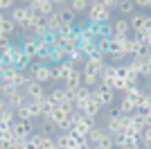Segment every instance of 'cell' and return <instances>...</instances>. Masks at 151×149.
<instances>
[{"label": "cell", "instance_id": "obj_1", "mask_svg": "<svg viewBox=\"0 0 151 149\" xmlns=\"http://www.w3.org/2000/svg\"><path fill=\"white\" fill-rule=\"evenodd\" d=\"M111 9H106V7L101 5V0H95V2H90L88 12H86V18H88L90 25H97V23H111Z\"/></svg>", "mask_w": 151, "mask_h": 149}, {"label": "cell", "instance_id": "obj_2", "mask_svg": "<svg viewBox=\"0 0 151 149\" xmlns=\"http://www.w3.org/2000/svg\"><path fill=\"white\" fill-rule=\"evenodd\" d=\"M27 7H29V12L38 14V16L45 20L47 16H52V14L59 9V2H54V0H32Z\"/></svg>", "mask_w": 151, "mask_h": 149}, {"label": "cell", "instance_id": "obj_3", "mask_svg": "<svg viewBox=\"0 0 151 149\" xmlns=\"http://www.w3.org/2000/svg\"><path fill=\"white\" fill-rule=\"evenodd\" d=\"M72 118H75V127H72L70 133H75L77 138H88V133H90V129L95 127V122L88 120V118H83L81 113H72Z\"/></svg>", "mask_w": 151, "mask_h": 149}, {"label": "cell", "instance_id": "obj_4", "mask_svg": "<svg viewBox=\"0 0 151 149\" xmlns=\"http://www.w3.org/2000/svg\"><path fill=\"white\" fill-rule=\"evenodd\" d=\"M29 74H32V79L38 81V84H50L52 77H54V68L52 66H38V63H32V68H29Z\"/></svg>", "mask_w": 151, "mask_h": 149}, {"label": "cell", "instance_id": "obj_5", "mask_svg": "<svg viewBox=\"0 0 151 149\" xmlns=\"http://www.w3.org/2000/svg\"><path fill=\"white\" fill-rule=\"evenodd\" d=\"M29 14L32 12H29L27 5H16L12 12H9V18L14 20V25H16L18 30H23V27L27 25V20H29Z\"/></svg>", "mask_w": 151, "mask_h": 149}, {"label": "cell", "instance_id": "obj_6", "mask_svg": "<svg viewBox=\"0 0 151 149\" xmlns=\"http://www.w3.org/2000/svg\"><path fill=\"white\" fill-rule=\"evenodd\" d=\"M93 97L97 99V104L104 108V106H111L115 102V93L111 90V88H106V86H101V84H97V86L93 88Z\"/></svg>", "mask_w": 151, "mask_h": 149}, {"label": "cell", "instance_id": "obj_7", "mask_svg": "<svg viewBox=\"0 0 151 149\" xmlns=\"http://www.w3.org/2000/svg\"><path fill=\"white\" fill-rule=\"evenodd\" d=\"M12 131L14 136H16V140H27V138L34 133V127H32V122H23V120H16V122L12 124Z\"/></svg>", "mask_w": 151, "mask_h": 149}, {"label": "cell", "instance_id": "obj_8", "mask_svg": "<svg viewBox=\"0 0 151 149\" xmlns=\"http://www.w3.org/2000/svg\"><path fill=\"white\" fill-rule=\"evenodd\" d=\"M57 14H59V20H61V25H63V27H75V23H77V14L72 12V9H70L68 5L59 2Z\"/></svg>", "mask_w": 151, "mask_h": 149}, {"label": "cell", "instance_id": "obj_9", "mask_svg": "<svg viewBox=\"0 0 151 149\" xmlns=\"http://www.w3.org/2000/svg\"><path fill=\"white\" fill-rule=\"evenodd\" d=\"M99 111H101V106L97 104V99L90 97V99H86V102L81 104V108H79L77 113H81L83 118H88V120H95L97 115H99Z\"/></svg>", "mask_w": 151, "mask_h": 149}, {"label": "cell", "instance_id": "obj_10", "mask_svg": "<svg viewBox=\"0 0 151 149\" xmlns=\"http://www.w3.org/2000/svg\"><path fill=\"white\" fill-rule=\"evenodd\" d=\"M45 86L43 84H38V81H29L27 84V88H25V97H27V102H38L41 97H45Z\"/></svg>", "mask_w": 151, "mask_h": 149}, {"label": "cell", "instance_id": "obj_11", "mask_svg": "<svg viewBox=\"0 0 151 149\" xmlns=\"http://www.w3.org/2000/svg\"><path fill=\"white\" fill-rule=\"evenodd\" d=\"M34 133H38V136H43V138H57V124L47 118H41Z\"/></svg>", "mask_w": 151, "mask_h": 149}, {"label": "cell", "instance_id": "obj_12", "mask_svg": "<svg viewBox=\"0 0 151 149\" xmlns=\"http://www.w3.org/2000/svg\"><path fill=\"white\" fill-rule=\"evenodd\" d=\"M72 70H75V66H72L70 61H63V63H59V66H54V77H52V81H59V84H65Z\"/></svg>", "mask_w": 151, "mask_h": 149}, {"label": "cell", "instance_id": "obj_13", "mask_svg": "<svg viewBox=\"0 0 151 149\" xmlns=\"http://www.w3.org/2000/svg\"><path fill=\"white\" fill-rule=\"evenodd\" d=\"M63 41H65V48H79L81 45V32L77 27H65L63 30Z\"/></svg>", "mask_w": 151, "mask_h": 149}, {"label": "cell", "instance_id": "obj_14", "mask_svg": "<svg viewBox=\"0 0 151 149\" xmlns=\"http://www.w3.org/2000/svg\"><path fill=\"white\" fill-rule=\"evenodd\" d=\"M104 131L106 133H117L120 131V113H117V108H111V113L104 118Z\"/></svg>", "mask_w": 151, "mask_h": 149}, {"label": "cell", "instance_id": "obj_15", "mask_svg": "<svg viewBox=\"0 0 151 149\" xmlns=\"http://www.w3.org/2000/svg\"><path fill=\"white\" fill-rule=\"evenodd\" d=\"M147 18H149V14H145V12H135L131 18H129V27H131L133 34H138V32H145Z\"/></svg>", "mask_w": 151, "mask_h": 149}, {"label": "cell", "instance_id": "obj_16", "mask_svg": "<svg viewBox=\"0 0 151 149\" xmlns=\"http://www.w3.org/2000/svg\"><path fill=\"white\" fill-rule=\"evenodd\" d=\"M111 27H113V34H111V36H115V38H129V32H131V27H129V18L115 20Z\"/></svg>", "mask_w": 151, "mask_h": 149}, {"label": "cell", "instance_id": "obj_17", "mask_svg": "<svg viewBox=\"0 0 151 149\" xmlns=\"http://www.w3.org/2000/svg\"><path fill=\"white\" fill-rule=\"evenodd\" d=\"M79 86H83V74H81V68H75L70 72L68 81L63 84V88H68V90H77Z\"/></svg>", "mask_w": 151, "mask_h": 149}, {"label": "cell", "instance_id": "obj_18", "mask_svg": "<svg viewBox=\"0 0 151 149\" xmlns=\"http://www.w3.org/2000/svg\"><path fill=\"white\" fill-rule=\"evenodd\" d=\"M5 99H7V106H9V108H14V111H16V108H20L23 104H27L25 90H14V93L9 95V97H5Z\"/></svg>", "mask_w": 151, "mask_h": 149}, {"label": "cell", "instance_id": "obj_19", "mask_svg": "<svg viewBox=\"0 0 151 149\" xmlns=\"http://www.w3.org/2000/svg\"><path fill=\"white\" fill-rule=\"evenodd\" d=\"M16 32H18V27L14 25V20L9 18V16H2V18H0V34H2V36H9V38H12Z\"/></svg>", "mask_w": 151, "mask_h": 149}, {"label": "cell", "instance_id": "obj_20", "mask_svg": "<svg viewBox=\"0 0 151 149\" xmlns=\"http://www.w3.org/2000/svg\"><path fill=\"white\" fill-rule=\"evenodd\" d=\"M138 111V106H135V102H133L131 97H122V102L120 104H117V113H120V115H131V113H135Z\"/></svg>", "mask_w": 151, "mask_h": 149}, {"label": "cell", "instance_id": "obj_21", "mask_svg": "<svg viewBox=\"0 0 151 149\" xmlns=\"http://www.w3.org/2000/svg\"><path fill=\"white\" fill-rule=\"evenodd\" d=\"M115 9L122 14V18H126V16L131 18L133 14H135V2H133V0H120V2L115 5Z\"/></svg>", "mask_w": 151, "mask_h": 149}, {"label": "cell", "instance_id": "obj_22", "mask_svg": "<svg viewBox=\"0 0 151 149\" xmlns=\"http://www.w3.org/2000/svg\"><path fill=\"white\" fill-rule=\"evenodd\" d=\"M65 54H68V61L72 63V66H79V63H81L83 66V61H86V56H83V52L79 48H65Z\"/></svg>", "mask_w": 151, "mask_h": 149}, {"label": "cell", "instance_id": "obj_23", "mask_svg": "<svg viewBox=\"0 0 151 149\" xmlns=\"http://www.w3.org/2000/svg\"><path fill=\"white\" fill-rule=\"evenodd\" d=\"M113 77H115V66H113V63H104V68L99 70V84H101V86H106Z\"/></svg>", "mask_w": 151, "mask_h": 149}, {"label": "cell", "instance_id": "obj_24", "mask_svg": "<svg viewBox=\"0 0 151 149\" xmlns=\"http://www.w3.org/2000/svg\"><path fill=\"white\" fill-rule=\"evenodd\" d=\"M38 108H41V118H50L52 111H54V104H52V99L45 95V97L38 99Z\"/></svg>", "mask_w": 151, "mask_h": 149}, {"label": "cell", "instance_id": "obj_25", "mask_svg": "<svg viewBox=\"0 0 151 149\" xmlns=\"http://www.w3.org/2000/svg\"><path fill=\"white\" fill-rule=\"evenodd\" d=\"M47 97L52 99V104H54V106H59L61 102H65V88H63V86H54L50 93H47Z\"/></svg>", "mask_w": 151, "mask_h": 149}, {"label": "cell", "instance_id": "obj_26", "mask_svg": "<svg viewBox=\"0 0 151 149\" xmlns=\"http://www.w3.org/2000/svg\"><path fill=\"white\" fill-rule=\"evenodd\" d=\"M14 122H16V111L14 108H7V111L0 113V127L2 129H9Z\"/></svg>", "mask_w": 151, "mask_h": 149}, {"label": "cell", "instance_id": "obj_27", "mask_svg": "<svg viewBox=\"0 0 151 149\" xmlns=\"http://www.w3.org/2000/svg\"><path fill=\"white\" fill-rule=\"evenodd\" d=\"M79 32H81V41H97V27L95 25L86 23Z\"/></svg>", "mask_w": 151, "mask_h": 149}, {"label": "cell", "instance_id": "obj_28", "mask_svg": "<svg viewBox=\"0 0 151 149\" xmlns=\"http://www.w3.org/2000/svg\"><path fill=\"white\" fill-rule=\"evenodd\" d=\"M106 131H104V127H93L90 129V133H88V142H90V147H95V145H99V140H101V136H104Z\"/></svg>", "mask_w": 151, "mask_h": 149}, {"label": "cell", "instance_id": "obj_29", "mask_svg": "<svg viewBox=\"0 0 151 149\" xmlns=\"http://www.w3.org/2000/svg\"><path fill=\"white\" fill-rule=\"evenodd\" d=\"M113 142L117 149H126V142H129V133H124V131H117V133H113Z\"/></svg>", "mask_w": 151, "mask_h": 149}, {"label": "cell", "instance_id": "obj_30", "mask_svg": "<svg viewBox=\"0 0 151 149\" xmlns=\"http://www.w3.org/2000/svg\"><path fill=\"white\" fill-rule=\"evenodd\" d=\"M68 7H70L75 14H79V12H88L90 2H88V0H72V2H68Z\"/></svg>", "mask_w": 151, "mask_h": 149}, {"label": "cell", "instance_id": "obj_31", "mask_svg": "<svg viewBox=\"0 0 151 149\" xmlns=\"http://www.w3.org/2000/svg\"><path fill=\"white\" fill-rule=\"evenodd\" d=\"M124 95H126V97H131L133 102H138V99L142 97V95H145V90H142V88H140L138 84H135V86H129V88H126V90H124Z\"/></svg>", "mask_w": 151, "mask_h": 149}, {"label": "cell", "instance_id": "obj_32", "mask_svg": "<svg viewBox=\"0 0 151 149\" xmlns=\"http://www.w3.org/2000/svg\"><path fill=\"white\" fill-rule=\"evenodd\" d=\"M57 108H59V111H63L65 115H72V113H77L75 102H72V99H65V102H61V104H59Z\"/></svg>", "mask_w": 151, "mask_h": 149}, {"label": "cell", "instance_id": "obj_33", "mask_svg": "<svg viewBox=\"0 0 151 149\" xmlns=\"http://www.w3.org/2000/svg\"><path fill=\"white\" fill-rule=\"evenodd\" d=\"M16 120H23V122H32V115H29V108H27V104H23L20 108H16Z\"/></svg>", "mask_w": 151, "mask_h": 149}, {"label": "cell", "instance_id": "obj_34", "mask_svg": "<svg viewBox=\"0 0 151 149\" xmlns=\"http://www.w3.org/2000/svg\"><path fill=\"white\" fill-rule=\"evenodd\" d=\"M14 90H16V86H14V84H9V81H5V79H0V95H2V97H9Z\"/></svg>", "mask_w": 151, "mask_h": 149}, {"label": "cell", "instance_id": "obj_35", "mask_svg": "<svg viewBox=\"0 0 151 149\" xmlns=\"http://www.w3.org/2000/svg\"><path fill=\"white\" fill-rule=\"evenodd\" d=\"M36 142H38V149H52L54 147V138H43L36 133Z\"/></svg>", "mask_w": 151, "mask_h": 149}, {"label": "cell", "instance_id": "obj_36", "mask_svg": "<svg viewBox=\"0 0 151 149\" xmlns=\"http://www.w3.org/2000/svg\"><path fill=\"white\" fill-rule=\"evenodd\" d=\"M99 147L101 149H115V142H113V133H104L99 140Z\"/></svg>", "mask_w": 151, "mask_h": 149}, {"label": "cell", "instance_id": "obj_37", "mask_svg": "<svg viewBox=\"0 0 151 149\" xmlns=\"http://www.w3.org/2000/svg\"><path fill=\"white\" fill-rule=\"evenodd\" d=\"M27 108H29L32 122H34V120H41V108H38V102H27Z\"/></svg>", "mask_w": 151, "mask_h": 149}, {"label": "cell", "instance_id": "obj_38", "mask_svg": "<svg viewBox=\"0 0 151 149\" xmlns=\"http://www.w3.org/2000/svg\"><path fill=\"white\" fill-rule=\"evenodd\" d=\"M129 68H126V63H120V66H115V77H117V79H129Z\"/></svg>", "mask_w": 151, "mask_h": 149}, {"label": "cell", "instance_id": "obj_39", "mask_svg": "<svg viewBox=\"0 0 151 149\" xmlns=\"http://www.w3.org/2000/svg\"><path fill=\"white\" fill-rule=\"evenodd\" d=\"M50 48L52 50H65V41H63V36H50Z\"/></svg>", "mask_w": 151, "mask_h": 149}, {"label": "cell", "instance_id": "obj_40", "mask_svg": "<svg viewBox=\"0 0 151 149\" xmlns=\"http://www.w3.org/2000/svg\"><path fill=\"white\" fill-rule=\"evenodd\" d=\"M20 149H38V142H36V133H32L27 140H23V147Z\"/></svg>", "mask_w": 151, "mask_h": 149}, {"label": "cell", "instance_id": "obj_41", "mask_svg": "<svg viewBox=\"0 0 151 149\" xmlns=\"http://www.w3.org/2000/svg\"><path fill=\"white\" fill-rule=\"evenodd\" d=\"M14 7H16V2H14V0H0V12H7V9L12 12Z\"/></svg>", "mask_w": 151, "mask_h": 149}, {"label": "cell", "instance_id": "obj_42", "mask_svg": "<svg viewBox=\"0 0 151 149\" xmlns=\"http://www.w3.org/2000/svg\"><path fill=\"white\" fill-rule=\"evenodd\" d=\"M135 7H140V9H151V0H138Z\"/></svg>", "mask_w": 151, "mask_h": 149}, {"label": "cell", "instance_id": "obj_43", "mask_svg": "<svg viewBox=\"0 0 151 149\" xmlns=\"http://www.w3.org/2000/svg\"><path fill=\"white\" fill-rule=\"evenodd\" d=\"M9 43H12V38H9V36H2V34H0V50L5 48V45H9Z\"/></svg>", "mask_w": 151, "mask_h": 149}, {"label": "cell", "instance_id": "obj_44", "mask_svg": "<svg viewBox=\"0 0 151 149\" xmlns=\"http://www.w3.org/2000/svg\"><path fill=\"white\" fill-rule=\"evenodd\" d=\"M5 70H7V63H5V59L0 56V79L5 77Z\"/></svg>", "mask_w": 151, "mask_h": 149}, {"label": "cell", "instance_id": "obj_45", "mask_svg": "<svg viewBox=\"0 0 151 149\" xmlns=\"http://www.w3.org/2000/svg\"><path fill=\"white\" fill-rule=\"evenodd\" d=\"M7 108H9V106H7V99L2 97V95H0V113H2V111H7Z\"/></svg>", "mask_w": 151, "mask_h": 149}, {"label": "cell", "instance_id": "obj_46", "mask_svg": "<svg viewBox=\"0 0 151 149\" xmlns=\"http://www.w3.org/2000/svg\"><path fill=\"white\" fill-rule=\"evenodd\" d=\"M140 136H147V138H151V124H149V127H147L145 131H142V133H140Z\"/></svg>", "mask_w": 151, "mask_h": 149}, {"label": "cell", "instance_id": "obj_47", "mask_svg": "<svg viewBox=\"0 0 151 149\" xmlns=\"http://www.w3.org/2000/svg\"><path fill=\"white\" fill-rule=\"evenodd\" d=\"M145 63H147V66H149V68H151V52H149V54L145 56Z\"/></svg>", "mask_w": 151, "mask_h": 149}, {"label": "cell", "instance_id": "obj_48", "mask_svg": "<svg viewBox=\"0 0 151 149\" xmlns=\"http://www.w3.org/2000/svg\"><path fill=\"white\" fill-rule=\"evenodd\" d=\"M145 34H147V32H145ZM145 41H147V45H149V50H151V34H147V38H145Z\"/></svg>", "mask_w": 151, "mask_h": 149}, {"label": "cell", "instance_id": "obj_49", "mask_svg": "<svg viewBox=\"0 0 151 149\" xmlns=\"http://www.w3.org/2000/svg\"><path fill=\"white\" fill-rule=\"evenodd\" d=\"M90 149H101V147H99V145H95V147H90Z\"/></svg>", "mask_w": 151, "mask_h": 149}]
</instances>
